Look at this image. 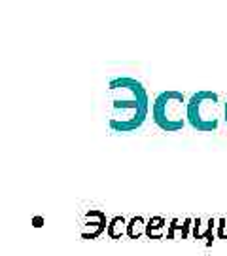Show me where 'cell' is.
I'll list each match as a JSON object with an SVG mask.
<instances>
[{"label": "cell", "mask_w": 227, "mask_h": 256, "mask_svg": "<svg viewBox=\"0 0 227 256\" xmlns=\"http://www.w3.org/2000/svg\"><path fill=\"white\" fill-rule=\"evenodd\" d=\"M110 116L114 133H135L142 128L150 112V97L144 84L131 76H119L108 82Z\"/></svg>", "instance_id": "cell-1"}, {"label": "cell", "mask_w": 227, "mask_h": 256, "mask_svg": "<svg viewBox=\"0 0 227 256\" xmlns=\"http://www.w3.org/2000/svg\"><path fill=\"white\" fill-rule=\"evenodd\" d=\"M224 102L216 92H197L188 99V124L199 133L218 131Z\"/></svg>", "instance_id": "cell-2"}, {"label": "cell", "mask_w": 227, "mask_h": 256, "mask_svg": "<svg viewBox=\"0 0 227 256\" xmlns=\"http://www.w3.org/2000/svg\"><path fill=\"white\" fill-rule=\"evenodd\" d=\"M152 118L165 133H178L188 124V101L182 92H161L152 106Z\"/></svg>", "instance_id": "cell-3"}, {"label": "cell", "mask_w": 227, "mask_h": 256, "mask_svg": "<svg viewBox=\"0 0 227 256\" xmlns=\"http://www.w3.org/2000/svg\"><path fill=\"white\" fill-rule=\"evenodd\" d=\"M110 220L106 218V212L99 209H91L83 214L82 222V238L83 239H97L108 230Z\"/></svg>", "instance_id": "cell-4"}, {"label": "cell", "mask_w": 227, "mask_h": 256, "mask_svg": "<svg viewBox=\"0 0 227 256\" xmlns=\"http://www.w3.org/2000/svg\"><path fill=\"white\" fill-rule=\"evenodd\" d=\"M218 226V218H193L191 238L205 239V245L210 247L214 243V230Z\"/></svg>", "instance_id": "cell-5"}, {"label": "cell", "mask_w": 227, "mask_h": 256, "mask_svg": "<svg viewBox=\"0 0 227 256\" xmlns=\"http://www.w3.org/2000/svg\"><path fill=\"white\" fill-rule=\"evenodd\" d=\"M193 230V218H184L180 222L178 218H173L169 222V230H167V239H188Z\"/></svg>", "instance_id": "cell-6"}, {"label": "cell", "mask_w": 227, "mask_h": 256, "mask_svg": "<svg viewBox=\"0 0 227 256\" xmlns=\"http://www.w3.org/2000/svg\"><path fill=\"white\" fill-rule=\"evenodd\" d=\"M167 230H169V222L163 216H152L148 218V224H146V238L163 239Z\"/></svg>", "instance_id": "cell-7"}, {"label": "cell", "mask_w": 227, "mask_h": 256, "mask_svg": "<svg viewBox=\"0 0 227 256\" xmlns=\"http://www.w3.org/2000/svg\"><path fill=\"white\" fill-rule=\"evenodd\" d=\"M127 220L125 216H114L110 218L108 230H106V236L110 239H121L123 236H127Z\"/></svg>", "instance_id": "cell-8"}, {"label": "cell", "mask_w": 227, "mask_h": 256, "mask_svg": "<svg viewBox=\"0 0 227 256\" xmlns=\"http://www.w3.org/2000/svg\"><path fill=\"white\" fill-rule=\"evenodd\" d=\"M146 224H148V220L144 216H133L127 224V236L131 239H138L146 236Z\"/></svg>", "instance_id": "cell-9"}, {"label": "cell", "mask_w": 227, "mask_h": 256, "mask_svg": "<svg viewBox=\"0 0 227 256\" xmlns=\"http://www.w3.org/2000/svg\"><path fill=\"white\" fill-rule=\"evenodd\" d=\"M216 236H218L220 239H227V218H218Z\"/></svg>", "instance_id": "cell-10"}, {"label": "cell", "mask_w": 227, "mask_h": 256, "mask_svg": "<svg viewBox=\"0 0 227 256\" xmlns=\"http://www.w3.org/2000/svg\"><path fill=\"white\" fill-rule=\"evenodd\" d=\"M32 224H34L36 228H40V226H44V218H42V216H34V218H32Z\"/></svg>", "instance_id": "cell-11"}, {"label": "cell", "mask_w": 227, "mask_h": 256, "mask_svg": "<svg viewBox=\"0 0 227 256\" xmlns=\"http://www.w3.org/2000/svg\"><path fill=\"white\" fill-rule=\"evenodd\" d=\"M224 120H226V124H227V99H226V102H224Z\"/></svg>", "instance_id": "cell-12"}]
</instances>
